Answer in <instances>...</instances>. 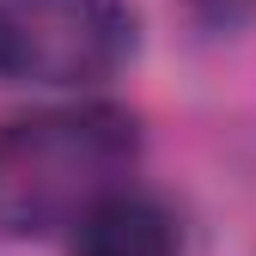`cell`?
Returning a JSON list of instances; mask_svg holds the SVG:
<instances>
[{
  "label": "cell",
  "instance_id": "cell-1",
  "mask_svg": "<svg viewBox=\"0 0 256 256\" xmlns=\"http://www.w3.org/2000/svg\"><path fill=\"white\" fill-rule=\"evenodd\" d=\"M140 128L116 104H61L0 122V238H37L128 183Z\"/></svg>",
  "mask_w": 256,
  "mask_h": 256
},
{
  "label": "cell",
  "instance_id": "cell-2",
  "mask_svg": "<svg viewBox=\"0 0 256 256\" xmlns=\"http://www.w3.org/2000/svg\"><path fill=\"white\" fill-rule=\"evenodd\" d=\"M134 37V0H0V86H98Z\"/></svg>",
  "mask_w": 256,
  "mask_h": 256
},
{
  "label": "cell",
  "instance_id": "cell-3",
  "mask_svg": "<svg viewBox=\"0 0 256 256\" xmlns=\"http://www.w3.org/2000/svg\"><path fill=\"white\" fill-rule=\"evenodd\" d=\"M74 256H177V220L122 183L74 220Z\"/></svg>",
  "mask_w": 256,
  "mask_h": 256
}]
</instances>
